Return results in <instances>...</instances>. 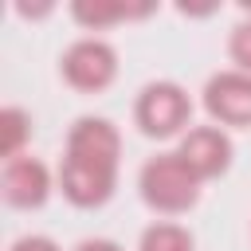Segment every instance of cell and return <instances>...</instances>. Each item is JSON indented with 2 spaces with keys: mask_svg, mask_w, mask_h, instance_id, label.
<instances>
[{
  "mask_svg": "<svg viewBox=\"0 0 251 251\" xmlns=\"http://www.w3.org/2000/svg\"><path fill=\"white\" fill-rule=\"evenodd\" d=\"M78 251H122L118 243H110V239H86Z\"/></svg>",
  "mask_w": 251,
  "mask_h": 251,
  "instance_id": "4fadbf2b",
  "label": "cell"
},
{
  "mask_svg": "<svg viewBox=\"0 0 251 251\" xmlns=\"http://www.w3.org/2000/svg\"><path fill=\"white\" fill-rule=\"evenodd\" d=\"M196 184L200 176L180 153H161L141 169V196L161 212H184L196 200Z\"/></svg>",
  "mask_w": 251,
  "mask_h": 251,
  "instance_id": "7a4b0ae2",
  "label": "cell"
},
{
  "mask_svg": "<svg viewBox=\"0 0 251 251\" xmlns=\"http://www.w3.org/2000/svg\"><path fill=\"white\" fill-rule=\"evenodd\" d=\"M176 153H180V157L188 161V169L204 180V176H216V173L227 169V161H231V141H227L216 126H196V129L184 133V141H180Z\"/></svg>",
  "mask_w": 251,
  "mask_h": 251,
  "instance_id": "8992f818",
  "label": "cell"
},
{
  "mask_svg": "<svg viewBox=\"0 0 251 251\" xmlns=\"http://www.w3.org/2000/svg\"><path fill=\"white\" fill-rule=\"evenodd\" d=\"M137 122L153 137H169L188 122V94L176 82H153L137 98Z\"/></svg>",
  "mask_w": 251,
  "mask_h": 251,
  "instance_id": "3957f363",
  "label": "cell"
},
{
  "mask_svg": "<svg viewBox=\"0 0 251 251\" xmlns=\"http://www.w3.org/2000/svg\"><path fill=\"white\" fill-rule=\"evenodd\" d=\"M118 63H114V51L102 43V39H78L67 55H63V75L71 78V86L78 90H102L110 78H114Z\"/></svg>",
  "mask_w": 251,
  "mask_h": 251,
  "instance_id": "277c9868",
  "label": "cell"
},
{
  "mask_svg": "<svg viewBox=\"0 0 251 251\" xmlns=\"http://www.w3.org/2000/svg\"><path fill=\"white\" fill-rule=\"evenodd\" d=\"M231 55H235V63L251 75V24H239V27H235V35H231Z\"/></svg>",
  "mask_w": 251,
  "mask_h": 251,
  "instance_id": "8fae6325",
  "label": "cell"
},
{
  "mask_svg": "<svg viewBox=\"0 0 251 251\" xmlns=\"http://www.w3.org/2000/svg\"><path fill=\"white\" fill-rule=\"evenodd\" d=\"M114 169H118V129L102 118L75 122L67 137L63 192L82 208L102 204L114 188Z\"/></svg>",
  "mask_w": 251,
  "mask_h": 251,
  "instance_id": "6da1fadb",
  "label": "cell"
},
{
  "mask_svg": "<svg viewBox=\"0 0 251 251\" xmlns=\"http://www.w3.org/2000/svg\"><path fill=\"white\" fill-rule=\"evenodd\" d=\"M204 106L212 118L227 126H251V75L247 71L216 75L204 90Z\"/></svg>",
  "mask_w": 251,
  "mask_h": 251,
  "instance_id": "5b68a950",
  "label": "cell"
},
{
  "mask_svg": "<svg viewBox=\"0 0 251 251\" xmlns=\"http://www.w3.org/2000/svg\"><path fill=\"white\" fill-rule=\"evenodd\" d=\"M24 133H27V118H24L20 110H4V114H0V153H4L8 161L16 157Z\"/></svg>",
  "mask_w": 251,
  "mask_h": 251,
  "instance_id": "30bf717a",
  "label": "cell"
},
{
  "mask_svg": "<svg viewBox=\"0 0 251 251\" xmlns=\"http://www.w3.org/2000/svg\"><path fill=\"white\" fill-rule=\"evenodd\" d=\"M47 196V169L35 157H12L4 165V200L16 208H35Z\"/></svg>",
  "mask_w": 251,
  "mask_h": 251,
  "instance_id": "52a82bcc",
  "label": "cell"
},
{
  "mask_svg": "<svg viewBox=\"0 0 251 251\" xmlns=\"http://www.w3.org/2000/svg\"><path fill=\"white\" fill-rule=\"evenodd\" d=\"M141 251H192V235L176 224H153L141 235Z\"/></svg>",
  "mask_w": 251,
  "mask_h": 251,
  "instance_id": "ba28073f",
  "label": "cell"
},
{
  "mask_svg": "<svg viewBox=\"0 0 251 251\" xmlns=\"http://www.w3.org/2000/svg\"><path fill=\"white\" fill-rule=\"evenodd\" d=\"M12 251H59L51 239H43V235H31V239H20Z\"/></svg>",
  "mask_w": 251,
  "mask_h": 251,
  "instance_id": "7c38bea8",
  "label": "cell"
},
{
  "mask_svg": "<svg viewBox=\"0 0 251 251\" xmlns=\"http://www.w3.org/2000/svg\"><path fill=\"white\" fill-rule=\"evenodd\" d=\"M141 12H149L145 4L141 8H129V4H102V0H94V4H75V16L82 20V24H90V27H98V24H110V20H122V16H141Z\"/></svg>",
  "mask_w": 251,
  "mask_h": 251,
  "instance_id": "9c48e42d",
  "label": "cell"
}]
</instances>
